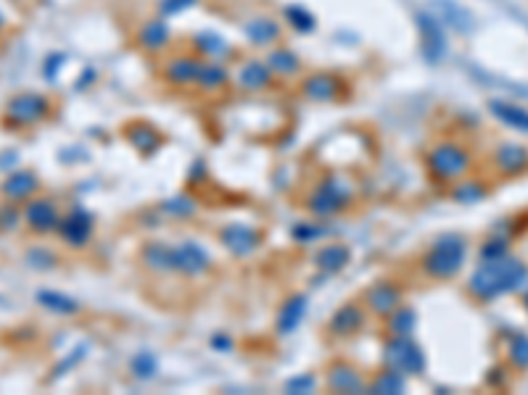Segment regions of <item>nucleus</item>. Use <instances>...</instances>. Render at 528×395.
Here are the masks:
<instances>
[{
	"instance_id": "obj_15",
	"label": "nucleus",
	"mask_w": 528,
	"mask_h": 395,
	"mask_svg": "<svg viewBox=\"0 0 528 395\" xmlns=\"http://www.w3.org/2000/svg\"><path fill=\"white\" fill-rule=\"evenodd\" d=\"M397 303H399V293L389 285H380L370 293V306L375 308L378 314H391V311H397Z\"/></svg>"
},
{
	"instance_id": "obj_25",
	"label": "nucleus",
	"mask_w": 528,
	"mask_h": 395,
	"mask_svg": "<svg viewBox=\"0 0 528 395\" xmlns=\"http://www.w3.org/2000/svg\"><path fill=\"white\" fill-rule=\"evenodd\" d=\"M40 300L45 303V306L56 308V311H64V314H71V311L77 308V306H74V303L69 300V298L59 296V293H42Z\"/></svg>"
},
{
	"instance_id": "obj_5",
	"label": "nucleus",
	"mask_w": 528,
	"mask_h": 395,
	"mask_svg": "<svg viewBox=\"0 0 528 395\" xmlns=\"http://www.w3.org/2000/svg\"><path fill=\"white\" fill-rule=\"evenodd\" d=\"M418 24H420V35H423V53H426V59L441 61L444 50H447V40L441 35L439 21L433 19V16H428V13H420Z\"/></svg>"
},
{
	"instance_id": "obj_20",
	"label": "nucleus",
	"mask_w": 528,
	"mask_h": 395,
	"mask_svg": "<svg viewBox=\"0 0 528 395\" xmlns=\"http://www.w3.org/2000/svg\"><path fill=\"white\" fill-rule=\"evenodd\" d=\"M304 316V298H293L286 311H283V319H280V329L283 332H291L293 327L299 324V319Z\"/></svg>"
},
{
	"instance_id": "obj_23",
	"label": "nucleus",
	"mask_w": 528,
	"mask_h": 395,
	"mask_svg": "<svg viewBox=\"0 0 528 395\" xmlns=\"http://www.w3.org/2000/svg\"><path fill=\"white\" fill-rule=\"evenodd\" d=\"M201 66L193 63V61H175L170 66V77L175 82H188V79H199Z\"/></svg>"
},
{
	"instance_id": "obj_30",
	"label": "nucleus",
	"mask_w": 528,
	"mask_h": 395,
	"mask_svg": "<svg viewBox=\"0 0 528 395\" xmlns=\"http://www.w3.org/2000/svg\"><path fill=\"white\" fill-rule=\"evenodd\" d=\"M288 19L299 27V30H312V16H309L307 11H301V8H288Z\"/></svg>"
},
{
	"instance_id": "obj_6",
	"label": "nucleus",
	"mask_w": 528,
	"mask_h": 395,
	"mask_svg": "<svg viewBox=\"0 0 528 395\" xmlns=\"http://www.w3.org/2000/svg\"><path fill=\"white\" fill-rule=\"evenodd\" d=\"M206 264H209L206 253L199 245H193V243H182V245H177L172 250V267L180 269V272L199 274V272L206 269Z\"/></svg>"
},
{
	"instance_id": "obj_31",
	"label": "nucleus",
	"mask_w": 528,
	"mask_h": 395,
	"mask_svg": "<svg viewBox=\"0 0 528 395\" xmlns=\"http://www.w3.org/2000/svg\"><path fill=\"white\" fill-rule=\"evenodd\" d=\"M190 3H193V0H164V3H161V8H164V13H175V11L190 6Z\"/></svg>"
},
{
	"instance_id": "obj_13",
	"label": "nucleus",
	"mask_w": 528,
	"mask_h": 395,
	"mask_svg": "<svg viewBox=\"0 0 528 395\" xmlns=\"http://www.w3.org/2000/svg\"><path fill=\"white\" fill-rule=\"evenodd\" d=\"M497 161L499 166H502V171L518 174V171H523L528 166V153L523 148H518V145H505V148L499 150Z\"/></svg>"
},
{
	"instance_id": "obj_29",
	"label": "nucleus",
	"mask_w": 528,
	"mask_h": 395,
	"mask_svg": "<svg viewBox=\"0 0 528 395\" xmlns=\"http://www.w3.org/2000/svg\"><path fill=\"white\" fill-rule=\"evenodd\" d=\"M412 324H415L412 311H399V314L394 316V329H397L399 335H407L409 329H412Z\"/></svg>"
},
{
	"instance_id": "obj_17",
	"label": "nucleus",
	"mask_w": 528,
	"mask_h": 395,
	"mask_svg": "<svg viewBox=\"0 0 528 395\" xmlns=\"http://www.w3.org/2000/svg\"><path fill=\"white\" fill-rule=\"evenodd\" d=\"M269 82V71L264 63H246L243 69H240V85L249 90H257V87H264Z\"/></svg>"
},
{
	"instance_id": "obj_24",
	"label": "nucleus",
	"mask_w": 528,
	"mask_h": 395,
	"mask_svg": "<svg viewBox=\"0 0 528 395\" xmlns=\"http://www.w3.org/2000/svg\"><path fill=\"white\" fill-rule=\"evenodd\" d=\"M269 66L275 71H280V74H293V71L299 69V61H296V56L288 53V50H286V53L280 50V53H272V56H269Z\"/></svg>"
},
{
	"instance_id": "obj_11",
	"label": "nucleus",
	"mask_w": 528,
	"mask_h": 395,
	"mask_svg": "<svg viewBox=\"0 0 528 395\" xmlns=\"http://www.w3.org/2000/svg\"><path fill=\"white\" fill-rule=\"evenodd\" d=\"M90 229H93V224H90V217H88V214H82V211L71 214V217L61 224V232H64V237H66L69 243H74V245H80V243H85V240H88Z\"/></svg>"
},
{
	"instance_id": "obj_22",
	"label": "nucleus",
	"mask_w": 528,
	"mask_h": 395,
	"mask_svg": "<svg viewBox=\"0 0 528 395\" xmlns=\"http://www.w3.org/2000/svg\"><path fill=\"white\" fill-rule=\"evenodd\" d=\"M346 258H349V250H346V248L330 245L328 250L319 253V264H322V269H341L346 264Z\"/></svg>"
},
{
	"instance_id": "obj_21",
	"label": "nucleus",
	"mask_w": 528,
	"mask_h": 395,
	"mask_svg": "<svg viewBox=\"0 0 528 395\" xmlns=\"http://www.w3.org/2000/svg\"><path fill=\"white\" fill-rule=\"evenodd\" d=\"M140 42L148 45V48H161L167 42V27L159 24V21H151L148 27L143 30V35H140Z\"/></svg>"
},
{
	"instance_id": "obj_8",
	"label": "nucleus",
	"mask_w": 528,
	"mask_h": 395,
	"mask_svg": "<svg viewBox=\"0 0 528 395\" xmlns=\"http://www.w3.org/2000/svg\"><path fill=\"white\" fill-rule=\"evenodd\" d=\"M433 6L441 11V19L447 21L449 27H454L457 32H470L473 27H476L473 16H470L462 6H457V3H452V0H436Z\"/></svg>"
},
{
	"instance_id": "obj_32",
	"label": "nucleus",
	"mask_w": 528,
	"mask_h": 395,
	"mask_svg": "<svg viewBox=\"0 0 528 395\" xmlns=\"http://www.w3.org/2000/svg\"><path fill=\"white\" fill-rule=\"evenodd\" d=\"M526 306H528V296H526Z\"/></svg>"
},
{
	"instance_id": "obj_18",
	"label": "nucleus",
	"mask_w": 528,
	"mask_h": 395,
	"mask_svg": "<svg viewBox=\"0 0 528 395\" xmlns=\"http://www.w3.org/2000/svg\"><path fill=\"white\" fill-rule=\"evenodd\" d=\"M359 324H362V311H359L357 306L341 308L339 316L333 319V329H336V332H351V329H357Z\"/></svg>"
},
{
	"instance_id": "obj_7",
	"label": "nucleus",
	"mask_w": 528,
	"mask_h": 395,
	"mask_svg": "<svg viewBox=\"0 0 528 395\" xmlns=\"http://www.w3.org/2000/svg\"><path fill=\"white\" fill-rule=\"evenodd\" d=\"M45 109H48V103L40 95H19L8 103V116L21 124H30V121H37L45 114Z\"/></svg>"
},
{
	"instance_id": "obj_33",
	"label": "nucleus",
	"mask_w": 528,
	"mask_h": 395,
	"mask_svg": "<svg viewBox=\"0 0 528 395\" xmlns=\"http://www.w3.org/2000/svg\"><path fill=\"white\" fill-rule=\"evenodd\" d=\"M0 24H3V19H0Z\"/></svg>"
},
{
	"instance_id": "obj_3",
	"label": "nucleus",
	"mask_w": 528,
	"mask_h": 395,
	"mask_svg": "<svg viewBox=\"0 0 528 395\" xmlns=\"http://www.w3.org/2000/svg\"><path fill=\"white\" fill-rule=\"evenodd\" d=\"M430 169L444 179L459 177L468 169V153L454 145H441L430 153Z\"/></svg>"
},
{
	"instance_id": "obj_9",
	"label": "nucleus",
	"mask_w": 528,
	"mask_h": 395,
	"mask_svg": "<svg viewBox=\"0 0 528 395\" xmlns=\"http://www.w3.org/2000/svg\"><path fill=\"white\" fill-rule=\"evenodd\" d=\"M222 240L228 243V248L233 253H249L251 248L257 245V232L243 224H233L222 232Z\"/></svg>"
},
{
	"instance_id": "obj_26",
	"label": "nucleus",
	"mask_w": 528,
	"mask_h": 395,
	"mask_svg": "<svg viewBox=\"0 0 528 395\" xmlns=\"http://www.w3.org/2000/svg\"><path fill=\"white\" fill-rule=\"evenodd\" d=\"M510 356L518 366H528V337L518 335L512 340V348H510Z\"/></svg>"
},
{
	"instance_id": "obj_19",
	"label": "nucleus",
	"mask_w": 528,
	"mask_h": 395,
	"mask_svg": "<svg viewBox=\"0 0 528 395\" xmlns=\"http://www.w3.org/2000/svg\"><path fill=\"white\" fill-rule=\"evenodd\" d=\"M249 35L254 42H259V45H267V42H272V40L278 37V27L272 24V21H254V24H249Z\"/></svg>"
},
{
	"instance_id": "obj_10",
	"label": "nucleus",
	"mask_w": 528,
	"mask_h": 395,
	"mask_svg": "<svg viewBox=\"0 0 528 395\" xmlns=\"http://www.w3.org/2000/svg\"><path fill=\"white\" fill-rule=\"evenodd\" d=\"M488 109L494 111V114H497L505 124L528 132V111L518 109V106H512V103H505V100H491V103H488Z\"/></svg>"
},
{
	"instance_id": "obj_12",
	"label": "nucleus",
	"mask_w": 528,
	"mask_h": 395,
	"mask_svg": "<svg viewBox=\"0 0 528 395\" xmlns=\"http://www.w3.org/2000/svg\"><path fill=\"white\" fill-rule=\"evenodd\" d=\"M27 219H30V224L35 229H40V232H45V229H53L56 227V211H53V206H50L48 200H35L30 208H27Z\"/></svg>"
},
{
	"instance_id": "obj_1",
	"label": "nucleus",
	"mask_w": 528,
	"mask_h": 395,
	"mask_svg": "<svg viewBox=\"0 0 528 395\" xmlns=\"http://www.w3.org/2000/svg\"><path fill=\"white\" fill-rule=\"evenodd\" d=\"M528 279V269L515 261V258H488L486 264L473 274L470 279V287L479 298H494L502 296V293H510V290H518V287L526 285Z\"/></svg>"
},
{
	"instance_id": "obj_4",
	"label": "nucleus",
	"mask_w": 528,
	"mask_h": 395,
	"mask_svg": "<svg viewBox=\"0 0 528 395\" xmlns=\"http://www.w3.org/2000/svg\"><path fill=\"white\" fill-rule=\"evenodd\" d=\"M389 364L397 372L418 375V372H423V366H426V358L420 353V348L412 346L407 337H399V340H394L389 346Z\"/></svg>"
},
{
	"instance_id": "obj_14",
	"label": "nucleus",
	"mask_w": 528,
	"mask_h": 395,
	"mask_svg": "<svg viewBox=\"0 0 528 395\" xmlns=\"http://www.w3.org/2000/svg\"><path fill=\"white\" fill-rule=\"evenodd\" d=\"M304 90H307L309 98L315 100H330L336 92H339V82L333 77H325V74H317V77H312L304 85Z\"/></svg>"
},
{
	"instance_id": "obj_27",
	"label": "nucleus",
	"mask_w": 528,
	"mask_h": 395,
	"mask_svg": "<svg viewBox=\"0 0 528 395\" xmlns=\"http://www.w3.org/2000/svg\"><path fill=\"white\" fill-rule=\"evenodd\" d=\"M199 82L201 85H206V87H214V85L225 82V71L217 69V66H201Z\"/></svg>"
},
{
	"instance_id": "obj_2",
	"label": "nucleus",
	"mask_w": 528,
	"mask_h": 395,
	"mask_svg": "<svg viewBox=\"0 0 528 395\" xmlns=\"http://www.w3.org/2000/svg\"><path fill=\"white\" fill-rule=\"evenodd\" d=\"M462 261H465V243L454 235H447L433 245V250L426 258V267H428L430 274L452 276L462 267Z\"/></svg>"
},
{
	"instance_id": "obj_28",
	"label": "nucleus",
	"mask_w": 528,
	"mask_h": 395,
	"mask_svg": "<svg viewBox=\"0 0 528 395\" xmlns=\"http://www.w3.org/2000/svg\"><path fill=\"white\" fill-rule=\"evenodd\" d=\"M372 390H375V393H386V390H401V379H399L397 375L386 372V375L380 377L378 382L372 385Z\"/></svg>"
},
{
	"instance_id": "obj_16",
	"label": "nucleus",
	"mask_w": 528,
	"mask_h": 395,
	"mask_svg": "<svg viewBox=\"0 0 528 395\" xmlns=\"http://www.w3.org/2000/svg\"><path fill=\"white\" fill-rule=\"evenodd\" d=\"M35 185H37V182H35V174H30V171H16V174H11V177L6 179L3 190H6V195H11V198H24L35 190Z\"/></svg>"
}]
</instances>
